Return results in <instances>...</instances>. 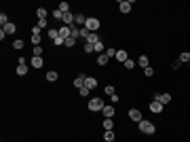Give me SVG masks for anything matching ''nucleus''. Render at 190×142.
I'll use <instances>...</instances> for the list:
<instances>
[{"mask_svg":"<svg viewBox=\"0 0 190 142\" xmlns=\"http://www.w3.org/2000/svg\"><path fill=\"white\" fill-rule=\"evenodd\" d=\"M116 59H119L120 64H125V62L129 59V55H127V51H125V49H119V51H116Z\"/></svg>","mask_w":190,"mask_h":142,"instance_id":"nucleus-12","label":"nucleus"},{"mask_svg":"<svg viewBox=\"0 0 190 142\" xmlns=\"http://www.w3.org/2000/svg\"><path fill=\"white\" fill-rule=\"evenodd\" d=\"M101 112H104V117H106V119H112V117H114V106H104V108H101Z\"/></svg>","mask_w":190,"mask_h":142,"instance_id":"nucleus-13","label":"nucleus"},{"mask_svg":"<svg viewBox=\"0 0 190 142\" xmlns=\"http://www.w3.org/2000/svg\"><path fill=\"white\" fill-rule=\"evenodd\" d=\"M30 64H32V68H42L45 62H42V57H34V55H32V62H30Z\"/></svg>","mask_w":190,"mask_h":142,"instance_id":"nucleus-14","label":"nucleus"},{"mask_svg":"<svg viewBox=\"0 0 190 142\" xmlns=\"http://www.w3.org/2000/svg\"><path fill=\"white\" fill-rule=\"evenodd\" d=\"M53 19H63V13H61L59 9H55V11H53Z\"/></svg>","mask_w":190,"mask_h":142,"instance_id":"nucleus-33","label":"nucleus"},{"mask_svg":"<svg viewBox=\"0 0 190 142\" xmlns=\"http://www.w3.org/2000/svg\"><path fill=\"white\" fill-rule=\"evenodd\" d=\"M30 40H32V45H34V47H38V45H40V34H32Z\"/></svg>","mask_w":190,"mask_h":142,"instance_id":"nucleus-26","label":"nucleus"},{"mask_svg":"<svg viewBox=\"0 0 190 142\" xmlns=\"http://www.w3.org/2000/svg\"><path fill=\"white\" fill-rule=\"evenodd\" d=\"M154 100H156V102H161V104L165 106V104H169V102H171V95H169V94H156Z\"/></svg>","mask_w":190,"mask_h":142,"instance_id":"nucleus-5","label":"nucleus"},{"mask_svg":"<svg viewBox=\"0 0 190 142\" xmlns=\"http://www.w3.org/2000/svg\"><path fill=\"white\" fill-rule=\"evenodd\" d=\"M106 57H116V49H112V47H110V49L106 51Z\"/></svg>","mask_w":190,"mask_h":142,"instance_id":"nucleus-34","label":"nucleus"},{"mask_svg":"<svg viewBox=\"0 0 190 142\" xmlns=\"http://www.w3.org/2000/svg\"><path fill=\"white\" fill-rule=\"evenodd\" d=\"M104 130H106V131L114 130V121H112V119H104Z\"/></svg>","mask_w":190,"mask_h":142,"instance_id":"nucleus-17","label":"nucleus"},{"mask_svg":"<svg viewBox=\"0 0 190 142\" xmlns=\"http://www.w3.org/2000/svg\"><path fill=\"white\" fill-rule=\"evenodd\" d=\"M104 140H106V142H114V140H116L114 131H106V134H104Z\"/></svg>","mask_w":190,"mask_h":142,"instance_id":"nucleus-21","label":"nucleus"},{"mask_svg":"<svg viewBox=\"0 0 190 142\" xmlns=\"http://www.w3.org/2000/svg\"><path fill=\"white\" fill-rule=\"evenodd\" d=\"M144 74H146V76H152V74H154V70L148 66V68H144Z\"/></svg>","mask_w":190,"mask_h":142,"instance_id":"nucleus-38","label":"nucleus"},{"mask_svg":"<svg viewBox=\"0 0 190 142\" xmlns=\"http://www.w3.org/2000/svg\"><path fill=\"white\" fill-rule=\"evenodd\" d=\"M84 53H95V49L91 43H84Z\"/></svg>","mask_w":190,"mask_h":142,"instance_id":"nucleus-32","label":"nucleus"},{"mask_svg":"<svg viewBox=\"0 0 190 142\" xmlns=\"http://www.w3.org/2000/svg\"><path fill=\"white\" fill-rule=\"evenodd\" d=\"M89 34H91V32H89V30H87V28H80V38H84V40H87V38H89Z\"/></svg>","mask_w":190,"mask_h":142,"instance_id":"nucleus-30","label":"nucleus"},{"mask_svg":"<svg viewBox=\"0 0 190 142\" xmlns=\"http://www.w3.org/2000/svg\"><path fill=\"white\" fill-rule=\"evenodd\" d=\"M106 64H108V57H106V53H101L97 57V66H106Z\"/></svg>","mask_w":190,"mask_h":142,"instance_id":"nucleus-23","label":"nucleus"},{"mask_svg":"<svg viewBox=\"0 0 190 142\" xmlns=\"http://www.w3.org/2000/svg\"><path fill=\"white\" fill-rule=\"evenodd\" d=\"M93 49H95V53H99V55H101V51H104V43H101V40H99V43H95Z\"/></svg>","mask_w":190,"mask_h":142,"instance_id":"nucleus-24","label":"nucleus"},{"mask_svg":"<svg viewBox=\"0 0 190 142\" xmlns=\"http://www.w3.org/2000/svg\"><path fill=\"white\" fill-rule=\"evenodd\" d=\"M84 87H87V89H95V87H97V79H95V76H87V79H84Z\"/></svg>","mask_w":190,"mask_h":142,"instance_id":"nucleus-10","label":"nucleus"},{"mask_svg":"<svg viewBox=\"0 0 190 142\" xmlns=\"http://www.w3.org/2000/svg\"><path fill=\"white\" fill-rule=\"evenodd\" d=\"M57 76H59V74H57V72H55V70L47 72V81H51V83H53V81H57Z\"/></svg>","mask_w":190,"mask_h":142,"instance_id":"nucleus-22","label":"nucleus"},{"mask_svg":"<svg viewBox=\"0 0 190 142\" xmlns=\"http://www.w3.org/2000/svg\"><path fill=\"white\" fill-rule=\"evenodd\" d=\"M125 68H127V70H133V68H135V62H133V59H127V62H125Z\"/></svg>","mask_w":190,"mask_h":142,"instance_id":"nucleus-31","label":"nucleus"},{"mask_svg":"<svg viewBox=\"0 0 190 142\" xmlns=\"http://www.w3.org/2000/svg\"><path fill=\"white\" fill-rule=\"evenodd\" d=\"M171 66H173V70H178L179 66H182V62H179V59H175V62H173V64H171Z\"/></svg>","mask_w":190,"mask_h":142,"instance_id":"nucleus-41","label":"nucleus"},{"mask_svg":"<svg viewBox=\"0 0 190 142\" xmlns=\"http://www.w3.org/2000/svg\"><path fill=\"white\" fill-rule=\"evenodd\" d=\"M99 40H101V38H99V34H97V32H91V34H89V38H87V43H91V45L99 43Z\"/></svg>","mask_w":190,"mask_h":142,"instance_id":"nucleus-15","label":"nucleus"},{"mask_svg":"<svg viewBox=\"0 0 190 142\" xmlns=\"http://www.w3.org/2000/svg\"><path fill=\"white\" fill-rule=\"evenodd\" d=\"M36 15H38V19H47V9H42V7H38V11H36Z\"/></svg>","mask_w":190,"mask_h":142,"instance_id":"nucleus-20","label":"nucleus"},{"mask_svg":"<svg viewBox=\"0 0 190 142\" xmlns=\"http://www.w3.org/2000/svg\"><path fill=\"white\" fill-rule=\"evenodd\" d=\"M104 91H106L108 95H114V94H116V89H114V85H106V89H104Z\"/></svg>","mask_w":190,"mask_h":142,"instance_id":"nucleus-28","label":"nucleus"},{"mask_svg":"<svg viewBox=\"0 0 190 142\" xmlns=\"http://www.w3.org/2000/svg\"><path fill=\"white\" fill-rule=\"evenodd\" d=\"M74 43H76L74 38H68V40H66V47H74Z\"/></svg>","mask_w":190,"mask_h":142,"instance_id":"nucleus-40","label":"nucleus"},{"mask_svg":"<svg viewBox=\"0 0 190 142\" xmlns=\"http://www.w3.org/2000/svg\"><path fill=\"white\" fill-rule=\"evenodd\" d=\"M57 30H59V36L63 38V40H68V38L72 36V28H70V25H59Z\"/></svg>","mask_w":190,"mask_h":142,"instance_id":"nucleus-4","label":"nucleus"},{"mask_svg":"<svg viewBox=\"0 0 190 142\" xmlns=\"http://www.w3.org/2000/svg\"><path fill=\"white\" fill-rule=\"evenodd\" d=\"M17 74H19V76L28 74V64H19V66H17Z\"/></svg>","mask_w":190,"mask_h":142,"instance_id":"nucleus-19","label":"nucleus"},{"mask_svg":"<svg viewBox=\"0 0 190 142\" xmlns=\"http://www.w3.org/2000/svg\"><path fill=\"white\" fill-rule=\"evenodd\" d=\"M42 55V47L38 45V47H34V57H40Z\"/></svg>","mask_w":190,"mask_h":142,"instance_id":"nucleus-36","label":"nucleus"},{"mask_svg":"<svg viewBox=\"0 0 190 142\" xmlns=\"http://www.w3.org/2000/svg\"><path fill=\"white\" fill-rule=\"evenodd\" d=\"M0 24H2V28L9 24V17H6V13H0Z\"/></svg>","mask_w":190,"mask_h":142,"instance_id":"nucleus-29","label":"nucleus"},{"mask_svg":"<svg viewBox=\"0 0 190 142\" xmlns=\"http://www.w3.org/2000/svg\"><path fill=\"white\" fill-rule=\"evenodd\" d=\"M129 119H131V121H135V123H140V121H142V112H140L137 108H131V110H129Z\"/></svg>","mask_w":190,"mask_h":142,"instance_id":"nucleus-6","label":"nucleus"},{"mask_svg":"<svg viewBox=\"0 0 190 142\" xmlns=\"http://www.w3.org/2000/svg\"><path fill=\"white\" fill-rule=\"evenodd\" d=\"M104 106H106V104H104L101 98H91V100H89V110H91V112H97V110H101Z\"/></svg>","mask_w":190,"mask_h":142,"instance_id":"nucleus-3","label":"nucleus"},{"mask_svg":"<svg viewBox=\"0 0 190 142\" xmlns=\"http://www.w3.org/2000/svg\"><path fill=\"white\" fill-rule=\"evenodd\" d=\"M13 49H24V40H13Z\"/></svg>","mask_w":190,"mask_h":142,"instance_id":"nucleus-35","label":"nucleus"},{"mask_svg":"<svg viewBox=\"0 0 190 142\" xmlns=\"http://www.w3.org/2000/svg\"><path fill=\"white\" fill-rule=\"evenodd\" d=\"M47 25H49L47 19H38V28H47Z\"/></svg>","mask_w":190,"mask_h":142,"instance_id":"nucleus-39","label":"nucleus"},{"mask_svg":"<svg viewBox=\"0 0 190 142\" xmlns=\"http://www.w3.org/2000/svg\"><path fill=\"white\" fill-rule=\"evenodd\" d=\"M150 110H152L154 115H158V112H163V104L156 102V100H152V102H150Z\"/></svg>","mask_w":190,"mask_h":142,"instance_id":"nucleus-11","label":"nucleus"},{"mask_svg":"<svg viewBox=\"0 0 190 142\" xmlns=\"http://www.w3.org/2000/svg\"><path fill=\"white\" fill-rule=\"evenodd\" d=\"M137 125H140V131H142V134H146V136H152V134L156 131V125H154V123H150V121H144V119L137 123Z\"/></svg>","mask_w":190,"mask_h":142,"instance_id":"nucleus-1","label":"nucleus"},{"mask_svg":"<svg viewBox=\"0 0 190 142\" xmlns=\"http://www.w3.org/2000/svg\"><path fill=\"white\" fill-rule=\"evenodd\" d=\"M131 7H133V2H131V0H125V2L120 0V2H119L120 13H129V11H131Z\"/></svg>","mask_w":190,"mask_h":142,"instance_id":"nucleus-7","label":"nucleus"},{"mask_svg":"<svg viewBox=\"0 0 190 142\" xmlns=\"http://www.w3.org/2000/svg\"><path fill=\"white\" fill-rule=\"evenodd\" d=\"M2 30H4L6 34H15V32H17V25H15V24H6Z\"/></svg>","mask_w":190,"mask_h":142,"instance_id":"nucleus-16","label":"nucleus"},{"mask_svg":"<svg viewBox=\"0 0 190 142\" xmlns=\"http://www.w3.org/2000/svg\"><path fill=\"white\" fill-rule=\"evenodd\" d=\"M59 11L61 13H70V4H68V2H59Z\"/></svg>","mask_w":190,"mask_h":142,"instance_id":"nucleus-25","label":"nucleus"},{"mask_svg":"<svg viewBox=\"0 0 190 142\" xmlns=\"http://www.w3.org/2000/svg\"><path fill=\"white\" fill-rule=\"evenodd\" d=\"M84 79H87V74H78V76L74 79V87H76V89H83L84 87Z\"/></svg>","mask_w":190,"mask_h":142,"instance_id":"nucleus-9","label":"nucleus"},{"mask_svg":"<svg viewBox=\"0 0 190 142\" xmlns=\"http://www.w3.org/2000/svg\"><path fill=\"white\" fill-rule=\"evenodd\" d=\"M179 62H182V64H190V53L188 51H184V53H179Z\"/></svg>","mask_w":190,"mask_h":142,"instance_id":"nucleus-18","label":"nucleus"},{"mask_svg":"<svg viewBox=\"0 0 190 142\" xmlns=\"http://www.w3.org/2000/svg\"><path fill=\"white\" fill-rule=\"evenodd\" d=\"M84 21H87V17H84L83 13H76V17H74V25H76V28H83Z\"/></svg>","mask_w":190,"mask_h":142,"instance_id":"nucleus-8","label":"nucleus"},{"mask_svg":"<svg viewBox=\"0 0 190 142\" xmlns=\"http://www.w3.org/2000/svg\"><path fill=\"white\" fill-rule=\"evenodd\" d=\"M140 66H142V68H148V66H150V62H148V57H146V55H142V57H140Z\"/></svg>","mask_w":190,"mask_h":142,"instance_id":"nucleus-27","label":"nucleus"},{"mask_svg":"<svg viewBox=\"0 0 190 142\" xmlns=\"http://www.w3.org/2000/svg\"><path fill=\"white\" fill-rule=\"evenodd\" d=\"M99 25H101V21H99L97 17H87V21H84V28H87L89 32H97Z\"/></svg>","mask_w":190,"mask_h":142,"instance_id":"nucleus-2","label":"nucleus"},{"mask_svg":"<svg viewBox=\"0 0 190 142\" xmlns=\"http://www.w3.org/2000/svg\"><path fill=\"white\" fill-rule=\"evenodd\" d=\"M114 142H116V140H114Z\"/></svg>","mask_w":190,"mask_h":142,"instance_id":"nucleus-42","label":"nucleus"},{"mask_svg":"<svg viewBox=\"0 0 190 142\" xmlns=\"http://www.w3.org/2000/svg\"><path fill=\"white\" fill-rule=\"evenodd\" d=\"M89 91H91V89H87V87H83V89H78V94L83 95V98H87V95H89Z\"/></svg>","mask_w":190,"mask_h":142,"instance_id":"nucleus-37","label":"nucleus"}]
</instances>
